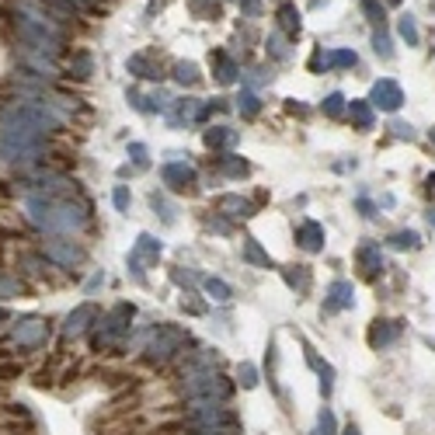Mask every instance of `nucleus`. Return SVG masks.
Returning a JSON list of instances; mask_svg holds the SVG:
<instances>
[{"instance_id":"f257e3e1","label":"nucleus","mask_w":435,"mask_h":435,"mask_svg":"<svg viewBox=\"0 0 435 435\" xmlns=\"http://www.w3.org/2000/svg\"><path fill=\"white\" fill-rule=\"evenodd\" d=\"M25 216L42 234H74L87 223V212L80 205L67 199H49V195H32L25 202Z\"/></svg>"},{"instance_id":"f03ea898","label":"nucleus","mask_w":435,"mask_h":435,"mask_svg":"<svg viewBox=\"0 0 435 435\" xmlns=\"http://www.w3.org/2000/svg\"><path fill=\"white\" fill-rule=\"evenodd\" d=\"M45 136L38 126L21 122V119H4L0 115V160L8 164H35L45 157Z\"/></svg>"},{"instance_id":"7ed1b4c3","label":"nucleus","mask_w":435,"mask_h":435,"mask_svg":"<svg viewBox=\"0 0 435 435\" xmlns=\"http://www.w3.org/2000/svg\"><path fill=\"white\" fill-rule=\"evenodd\" d=\"M133 303H115L112 310H108L101 317V328L94 335V348H112L115 342H122L129 335V320H133Z\"/></svg>"},{"instance_id":"20e7f679","label":"nucleus","mask_w":435,"mask_h":435,"mask_svg":"<svg viewBox=\"0 0 435 435\" xmlns=\"http://www.w3.org/2000/svg\"><path fill=\"white\" fill-rule=\"evenodd\" d=\"M181 345H185V331L175 328V324H160V328L153 331V338L146 342V362L164 366Z\"/></svg>"},{"instance_id":"39448f33","label":"nucleus","mask_w":435,"mask_h":435,"mask_svg":"<svg viewBox=\"0 0 435 435\" xmlns=\"http://www.w3.org/2000/svg\"><path fill=\"white\" fill-rule=\"evenodd\" d=\"M42 254H45L49 261H56L60 268H77V265L84 261V247H77V244L67 241V237L45 241V244H42Z\"/></svg>"},{"instance_id":"423d86ee","label":"nucleus","mask_w":435,"mask_h":435,"mask_svg":"<svg viewBox=\"0 0 435 435\" xmlns=\"http://www.w3.org/2000/svg\"><path fill=\"white\" fill-rule=\"evenodd\" d=\"M14 345H21V348H38V345H45L49 342V324L45 320H38V317H25V320H18L14 324Z\"/></svg>"},{"instance_id":"0eeeda50","label":"nucleus","mask_w":435,"mask_h":435,"mask_svg":"<svg viewBox=\"0 0 435 435\" xmlns=\"http://www.w3.org/2000/svg\"><path fill=\"white\" fill-rule=\"evenodd\" d=\"M157 258H160V241L150 237V234H143V237L136 241L133 254H129V268L136 271V279H143V265H150V261H157Z\"/></svg>"},{"instance_id":"6e6552de","label":"nucleus","mask_w":435,"mask_h":435,"mask_svg":"<svg viewBox=\"0 0 435 435\" xmlns=\"http://www.w3.org/2000/svg\"><path fill=\"white\" fill-rule=\"evenodd\" d=\"M376 108H383V112H397L401 101H404V91L394 84V80H376L372 84V98H369Z\"/></svg>"},{"instance_id":"1a4fd4ad","label":"nucleus","mask_w":435,"mask_h":435,"mask_svg":"<svg viewBox=\"0 0 435 435\" xmlns=\"http://www.w3.org/2000/svg\"><path fill=\"white\" fill-rule=\"evenodd\" d=\"M94 317H98V306H94V303H80V306L63 320V335H67V338L84 335V331L91 328V320H94Z\"/></svg>"},{"instance_id":"9d476101","label":"nucleus","mask_w":435,"mask_h":435,"mask_svg":"<svg viewBox=\"0 0 435 435\" xmlns=\"http://www.w3.org/2000/svg\"><path fill=\"white\" fill-rule=\"evenodd\" d=\"M164 185L175 188V192H185L195 185V171L188 164H181V160H171V164L164 168Z\"/></svg>"},{"instance_id":"9b49d317","label":"nucleus","mask_w":435,"mask_h":435,"mask_svg":"<svg viewBox=\"0 0 435 435\" xmlns=\"http://www.w3.org/2000/svg\"><path fill=\"white\" fill-rule=\"evenodd\" d=\"M296 244H300L303 251H320V247H324V227L313 223V220L300 223V230H296Z\"/></svg>"},{"instance_id":"f8f14e48","label":"nucleus","mask_w":435,"mask_h":435,"mask_svg":"<svg viewBox=\"0 0 435 435\" xmlns=\"http://www.w3.org/2000/svg\"><path fill=\"white\" fill-rule=\"evenodd\" d=\"M397 335H401V328L394 320H376V328L369 331V345L372 348H387V345L397 342Z\"/></svg>"},{"instance_id":"ddd939ff","label":"nucleus","mask_w":435,"mask_h":435,"mask_svg":"<svg viewBox=\"0 0 435 435\" xmlns=\"http://www.w3.org/2000/svg\"><path fill=\"white\" fill-rule=\"evenodd\" d=\"M359 268H362L366 279H372L376 271H383V254H379L376 244H362L359 247Z\"/></svg>"},{"instance_id":"4468645a","label":"nucleus","mask_w":435,"mask_h":435,"mask_svg":"<svg viewBox=\"0 0 435 435\" xmlns=\"http://www.w3.org/2000/svg\"><path fill=\"white\" fill-rule=\"evenodd\" d=\"M216 209L234 216V220H247V216H254V205L247 199H241V195H223L220 202H216Z\"/></svg>"},{"instance_id":"2eb2a0df","label":"nucleus","mask_w":435,"mask_h":435,"mask_svg":"<svg viewBox=\"0 0 435 435\" xmlns=\"http://www.w3.org/2000/svg\"><path fill=\"white\" fill-rule=\"evenodd\" d=\"M352 282H331V289H328V310H345V306H352Z\"/></svg>"},{"instance_id":"dca6fc26","label":"nucleus","mask_w":435,"mask_h":435,"mask_svg":"<svg viewBox=\"0 0 435 435\" xmlns=\"http://www.w3.org/2000/svg\"><path fill=\"white\" fill-rule=\"evenodd\" d=\"M212 63H216V77H220L223 84H230V80H237V74H241V67L227 56V52H216L212 56Z\"/></svg>"},{"instance_id":"f3484780","label":"nucleus","mask_w":435,"mask_h":435,"mask_svg":"<svg viewBox=\"0 0 435 435\" xmlns=\"http://www.w3.org/2000/svg\"><path fill=\"white\" fill-rule=\"evenodd\" d=\"M234 140H237V133L227 129V126H212V129L205 133V146H209V150H212V146H216V150H220V146H230Z\"/></svg>"},{"instance_id":"a211bd4d","label":"nucleus","mask_w":435,"mask_h":435,"mask_svg":"<svg viewBox=\"0 0 435 435\" xmlns=\"http://www.w3.org/2000/svg\"><path fill=\"white\" fill-rule=\"evenodd\" d=\"M202 112V108H199V101L195 98H185V101H178L175 104V112H171V122L178 126V122H188V119H195Z\"/></svg>"},{"instance_id":"6ab92c4d","label":"nucleus","mask_w":435,"mask_h":435,"mask_svg":"<svg viewBox=\"0 0 435 435\" xmlns=\"http://www.w3.org/2000/svg\"><path fill=\"white\" fill-rule=\"evenodd\" d=\"M279 25L296 38V35H300V11H296L293 4H279Z\"/></svg>"},{"instance_id":"aec40b11","label":"nucleus","mask_w":435,"mask_h":435,"mask_svg":"<svg viewBox=\"0 0 435 435\" xmlns=\"http://www.w3.org/2000/svg\"><path fill=\"white\" fill-rule=\"evenodd\" d=\"M244 258H247L251 265H258V268H271V258L261 251V244H258L254 237H247V241H244Z\"/></svg>"},{"instance_id":"412c9836","label":"nucleus","mask_w":435,"mask_h":435,"mask_svg":"<svg viewBox=\"0 0 435 435\" xmlns=\"http://www.w3.org/2000/svg\"><path fill=\"white\" fill-rule=\"evenodd\" d=\"M348 115H352V122H355L359 129H369V126H372V108H369L366 101H352V104H348Z\"/></svg>"},{"instance_id":"4be33fe9","label":"nucleus","mask_w":435,"mask_h":435,"mask_svg":"<svg viewBox=\"0 0 435 435\" xmlns=\"http://www.w3.org/2000/svg\"><path fill=\"white\" fill-rule=\"evenodd\" d=\"M129 70H133L136 77H146V80H157V77H160V70L150 63V56H133V60H129Z\"/></svg>"},{"instance_id":"5701e85b","label":"nucleus","mask_w":435,"mask_h":435,"mask_svg":"<svg viewBox=\"0 0 435 435\" xmlns=\"http://www.w3.org/2000/svg\"><path fill=\"white\" fill-rule=\"evenodd\" d=\"M220 171L230 175V178H244L251 168H247V160H241V157H220Z\"/></svg>"},{"instance_id":"b1692460","label":"nucleus","mask_w":435,"mask_h":435,"mask_svg":"<svg viewBox=\"0 0 435 435\" xmlns=\"http://www.w3.org/2000/svg\"><path fill=\"white\" fill-rule=\"evenodd\" d=\"M286 282H289L296 293H306V289H310V271H306L303 265H296V268L286 271Z\"/></svg>"},{"instance_id":"393cba45","label":"nucleus","mask_w":435,"mask_h":435,"mask_svg":"<svg viewBox=\"0 0 435 435\" xmlns=\"http://www.w3.org/2000/svg\"><path fill=\"white\" fill-rule=\"evenodd\" d=\"M362 14H366L372 25H383V21H387V11H383V4H379V0H362Z\"/></svg>"},{"instance_id":"a878e982","label":"nucleus","mask_w":435,"mask_h":435,"mask_svg":"<svg viewBox=\"0 0 435 435\" xmlns=\"http://www.w3.org/2000/svg\"><path fill=\"white\" fill-rule=\"evenodd\" d=\"M21 293H25V286H21L18 279L0 276V300H14V296H21Z\"/></svg>"},{"instance_id":"bb28decb","label":"nucleus","mask_w":435,"mask_h":435,"mask_svg":"<svg viewBox=\"0 0 435 435\" xmlns=\"http://www.w3.org/2000/svg\"><path fill=\"white\" fill-rule=\"evenodd\" d=\"M205 293H209L212 300H220V303L234 296V293H230V286H227L223 279H205Z\"/></svg>"},{"instance_id":"cd10ccee","label":"nucleus","mask_w":435,"mask_h":435,"mask_svg":"<svg viewBox=\"0 0 435 435\" xmlns=\"http://www.w3.org/2000/svg\"><path fill=\"white\" fill-rule=\"evenodd\" d=\"M328 67H355V52H352V49L328 52Z\"/></svg>"},{"instance_id":"c85d7f7f","label":"nucleus","mask_w":435,"mask_h":435,"mask_svg":"<svg viewBox=\"0 0 435 435\" xmlns=\"http://www.w3.org/2000/svg\"><path fill=\"white\" fill-rule=\"evenodd\" d=\"M401 38H408V45H418V25H414L411 14L401 18Z\"/></svg>"},{"instance_id":"c756f323","label":"nucleus","mask_w":435,"mask_h":435,"mask_svg":"<svg viewBox=\"0 0 435 435\" xmlns=\"http://www.w3.org/2000/svg\"><path fill=\"white\" fill-rule=\"evenodd\" d=\"M258 108H261L258 94H254V91H244V94H241V112H244V115H258Z\"/></svg>"},{"instance_id":"7c9ffc66","label":"nucleus","mask_w":435,"mask_h":435,"mask_svg":"<svg viewBox=\"0 0 435 435\" xmlns=\"http://www.w3.org/2000/svg\"><path fill=\"white\" fill-rule=\"evenodd\" d=\"M181 84H199V67L195 63H178V74H175Z\"/></svg>"},{"instance_id":"2f4dec72","label":"nucleus","mask_w":435,"mask_h":435,"mask_svg":"<svg viewBox=\"0 0 435 435\" xmlns=\"http://www.w3.org/2000/svg\"><path fill=\"white\" fill-rule=\"evenodd\" d=\"M91 67H94V63H91V56H87V52H80V56L70 63V70H74L77 77H87V74H91Z\"/></svg>"},{"instance_id":"473e14b6","label":"nucleus","mask_w":435,"mask_h":435,"mask_svg":"<svg viewBox=\"0 0 435 435\" xmlns=\"http://www.w3.org/2000/svg\"><path fill=\"white\" fill-rule=\"evenodd\" d=\"M268 49H271V56H279V60H286V56H289V49H286L282 35H271V38H268Z\"/></svg>"},{"instance_id":"72a5a7b5","label":"nucleus","mask_w":435,"mask_h":435,"mask_svg":"<svg viewBox=\"0 0 435 435\" xmlns=\"http://www.w3.org/2000/svg\"><path fill=\"white\" fill-rule=\"evenodd\" d=\"M390 244H394V247H414V244H418V234H411V230L404 234V230H401V234L390 237Z\"/></svg>"},{"instance_id":"f704fd0d","label":"nucleus","mask_w":435,"mask_h":435,"mask_svg":"<svg viewBox=\"0 0 435 435\" xmlns=\"http://www.w3.org/2000/svg\"><path fill=\"white\" fill-rule=\"evenodd\" d=\"M342 94H328V98H324V112H328V115H342Z\"/></svg>"},{"instance_id":"c9c22d12","label":"nucleus","mask_w":435,"mask_h":435,"mask_svg":"<svg viewBox=\"0 0 435 435\" xmlns=\"http://www.w3.org/2000/svg\"><path fill=\"white\" fill-rule=\"evenodd\" d=\"M372 45H376V52H379L383 60H390V56H394V49H390V38H387V35H376V38H372Z\"/></svg>"},{"instance_id":"e433bc0d","label":"nucleus","mask_w":435,"mask_h":435,"mask_svg":"<svg viewBox=\"0 0 435 435\" xmlns=\"http://www.w3.org/2000/svg\"><path fill=\"white\" fill-rule=\"evenodd\" d=\"M241 383H244V387H254V383H258V369H254L251 362L241 366Z\"/></svg>"},{"instance_id":"4c0bfd02","label":"nucleus","mask_w":435,"mask_h":435,"mask_svg":"<svg viewBox=\"0 0 435 435\" xmlns=\"http://www.w3.org/2000/svg\"><path fill=\"white\" fill-rule=\"evenodd\" d=\"M21 376V366H0V379H14Z\"/></svg>"},{"instance_id":"58836bf2","label":"nucleus","mask_w":435,"mask_h":435,"mask_svg":"<svg viewBox=\"0 0 435 435\" xmlns=\"http://www.w3.org/2000/svg\"><path fill=\"white\" fill-rule=\"evenodd\" d=\"M115 205L119 209H129V192L126 188H115Z\"/></svg>"},{"instance_id":"ea45409f","label":"nucleus","mask_w":435,"mask_h":435,"mask_svg":"<svg viewBox=\"0 0 435 435\" xmlns=\"http://www.w3.org/2000/svg\"><path fill=\"white\" fill-rule=\"evenodd\" d=\"M143 153H146V150H143V146H140V143H133V160H136V164H143V160H146V157H143Z\"/></svg>"},{"instance_id":"a19ab883","label":"nucleus","mask_w":435,"mask_h":435,"mask_svg":"<svg viewBox=\"0 0 435 435\" xmlns=\"http://www.w3.org/2000/svg\"><path fill=\"white\" fill-rule=\"evenodd\" d=\"M394 129H397V136H408V140H411V136H414V133H411V126H404V122H397V126H394Z\"/></svg>"},{"instance_id":"79ce46f5","label":"nucleus","mask_w":435,"mask_h":435,"mask_svg":"<svg viewBox=\"0 0 435 435\" xmlns=\"http://www.w3.org/2000/svg\"><path fill=\"white\" fill-rule=\"evenodd\" d=\"M345 435H359V428H355V425H348V428H345Z\"/></svg>"},{"instance_id":"37998d69","label":"nucleus","mask_w":435,"mask_h":435,"mask_svg":"<svg viewBox=\"0 0 435 435\" xmlns=\"http://www.w3.org/2000/svg\"><path fill=\"white\" fill-rule=\"evenodd\" d=\"M428 185H432V195H435V175H432V178H428Z\"/></svg>"},{"instance_id":"c03bdc74","label":"nucleus","mask_w":435,"mask_h":435,"mask_svg":"<svg viewBox=\"0 0 435 435\" xmlns=\"http://www.w3.org/2000/svg\"><path fill=\"white\" fill-rule=\"evenodd\" d=\"M0 320H4V313H0Z\"/></svg>"},{"instance_id":"a18cd8bd","label":"nucleus","mask_w":435,"mask_h":435,"mask_svg":"<svg viewBox=\"0 0 435 435\" xmlns=\"http://www.w3.org/2000/svg\"><path fill=\"white\" fill-rule=\"evenodd\" d=\"M390 4H397V0H390Z\"/></svg>"},{"instance_id":"49530a36","label":"nucleus","mask_w":435,"mask_h":435,"mask_svg":"<svg viewBox=\"0 0 435 435\" xmlns=\"http://www.w3.org/2000/svg\"><path fill=\"white\" fill-rule=\"evenodd\" d=\"M432 140H435V133H432Z\"/></svg>"}]
</instances>
